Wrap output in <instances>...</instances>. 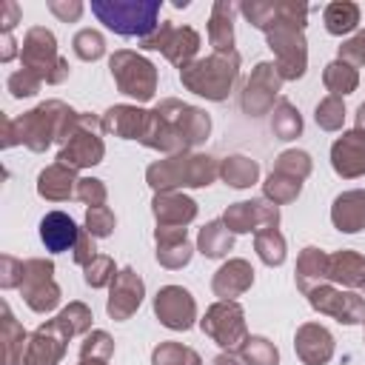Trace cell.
<instances>
[{
	"instance_id": "23",
	"label": "cell",
	"mask_w": 365,
	"mask_h": 365,
	"mask_svg": "<svg viewBox=\"0 0 365 365\" xmlns=\"http://www.w3.org/2000/svg\"><path fill=\"white\" fill-rule=\"evenodd\" d=\"M251 285H254V268H251V262L242 259V257L225 259V262L214 271V279H211V291H214L217 299H237V297H242Z\"/></svg>"
},
{
	"instance_id": "58",
	"label": "cell",
	"mask_w": 365,
	"mask_h": 365,
	"mask_svg": "<svg viewBox=\"0 0 365 365\" xmlns=\"http://www.w3.org/2000/svg\"><path fill=\"white\" fill-rule=\"evenodd\" d=\"M354 128L365 134V103H359V108H356V125Z\"/></svg>"
},
{
	"instance_id": "12",
	"label": "cell",
	"mask_w": 365,
	"mask_h": 365,
	"mask_svg": "<svg viewBox=\"0 0 365 365\" xmlns=\"http://www.w3.org/2000/svg\"><path fill=\"white\" fill-rule=\"evenodd\" d=\"M282 83H285V80L279 77L277 66H274L271 60H259V63L251 68V74H248V80H245V86H242V94H240L242 111H245L248 117L271 114L274 106H277L274 100H277Z\"/></svg>"
},
{
	"instance_id": "11",
	"label": "cell",
	"mask_w": 365,
	"mask_h": 365,
	"mask_svg": "<svg viewBox=\"0 0 365 365\" xmlns=\"http://www.w3.org/2000/svg\"><path fill=\"white\" fill-rule=\"evenodd\" d=\"M20 297L23 302L34 311V314H51L63 294L60 285L54 279V262L46 257H31L26 259V271H23V282H20Z\"/></svg>"
},
{
	"instance_id": "21",
	"label": "cell",
	"mask_w": 365,
	"mask_h": 365,
	"mask_svg": "<svg viewBox=\"0 0 365 365\" xmlns=\"http://www.w3.org/2000/svg\"><path fill=\"white\" fill-rule=\"evenodd\" d=\"M294 351L302 365H325L336 351L334 334L319 322H302L294 334Z\"/></svg>"
},
{
	"instance_id": "57",
	"label": "cell",
	"mask_w": 365,
	"mask_h": 365,
	"mask_svg": "<svg viewBox=\"0 0 365 365\" xmlns=\"http://www.w3.org/2000/svg\"><path fill=\"white\" fill-rule=\"evenodd\" d=\"M211 365H245V362L240 359V354H228V351H222V354H217V356L211 359Z\"/></svg>"
},
{
	"instance_id": "43",
	"label": "cell",
	"mask_w": 365,
	"mask_h": 365,
	"mask_svg": "<svg viewBox=\"0 0 365 365\" xmlns=\"http://www.w3.org/2000/svg\"><path fill=\"white\" fill-rule=\"evenodd\" d=\"M271 171L288 174V177H294V180H308L311 171H314V160H311V154L302 151V148H285L282 154H277Z\"/></svg>"
},
{
	"instance_id": "50",
	"label": "cell",
	"mask_w": 365,
	"mask_h": 365,
	"mask_svg": "<svg viewBox=\"0 0 365 365\" xmlns=\"http://www.w3.org/2000/svg\"><path fill=\"white\" fill-rule=\"evenodd\" d=\"M77 200L86 202L88 208H94V205H106V200H108V188H106V182L97 180V177H80V182H77Z\"/></svg>"
},
{
	"instance_id": "53",
	"label": "cell",
	"mask_w": 365,
	"mask_h": 365,
	"mask_svg": "<svg viewBox=\"0 0 365 365\" xmlns=\"http://www.w3.org/2000/svg\"><path fill=\"white\" fill-rule=\"evenodd\" d=\"M46 6H48V11H51L60 23H77L80 14H83V9H86L80 0H48Z\"/></svg>"
},
{
	"instance_id": "56",
	"label": "cell",
	"mask_w": 365,
	"mask_h": 365,
	"mask_svg": "<svg viewBox=\"0 0 365 365\" xmlns=\"http://www.w3.org/2000/svg\"><path fill=\"white\" fill-rule=\"evenodd\" d=\"M14 54L20 57L17 40H14L11 34H3V37H0V63H9V60H14Z\"/></svg>"
},
{
	"instance_id": "16",
	"label": "cell",
	"mask_w": 365,
	"mask_h": 365,
	"mask_svg": "<svg viewBox=\"0 0 365 365\" xmlns=\"http://www.w3.org/2000/svg\"><path fill=\"white\" fill-rule=\"evenodd\" d=\"M222 222L231 234H257L262 228L279 225V205L262 200H240L231 202L222 214Z\"/></svg>"
},
{
	"instance_id": "15",
	"label": "cell",
	"mask_w": 365,
	"mask_h": 365,
	"mask_svg": "<svg viewBox=\"0 0 365 365\" xmlns=\"http://www.w3.org/2000/svg\"><path fill=\"white\" fill-rule=\"evenodd\" d=\"M143 297H145V282L143 277L125 265L117 271V277L111 279L108 285V299H106V314L114 319V322H125L137 314V308L143 305Z\"/></svg>"
},
{
	"instance_id": "10",
	"label": "cell",
	"mask_w": 365,
	"mask_h": 365,
	"mask_svg": "<svg viewBox=\"0 0 365 365\" xmlns=\"http://www.w3.org/2000/svg\"><path fill=\"white\" fill-rule=\"evenodd\" d=\"M137 43L143 51H163V57L182 71L185 66H191L197 60L202 40L191 26H174L171 20H163L148 37H143Z\"/></svg>"
},
{
	"instance_id": "54",
	"label": "cell",
	"mask_w": 365,
	"mask_h": 365,
	"mask_svg": "<svg viewBox=\"0 0 365 365\" xmlns=\"http://www.w3.org/2000/svg\"><path fill=\"white\" fill-rule=\"evenodd\" d=\"M71 257H74V262L80 265V268H86L94 257H97V245H94V237L83 228L80 231V237H77V245H74V251H71Z\"/></svg>"
},
{
	"instance_id": "42",
	"label": "cell",
	"mask_w": 365,
	"mask_h": 365,
	"mask_svg": "<svg viewBox=\"0 0 365 365\" xmlns=\"http://www.w3.org/2000/svg\"><path fill=\"white\" fill-rule=\"evenodd\" d=\"M245 365H279V351L268 336H248L237 351Z\"/></svg>"
},
{
	"instance_id": "55",
	"label": "cell",
	"mask_w": 365,
	"mask_h": 365,
	"mask_svg": "<svg viewBox=\"0 0 365 365\" xmlns=\"http://www.w3.org/2000/svg\"><path fill=\"white\" fill-rule=\"evenodd\" d=\"M20 23V6L14 0H6L3 3V17H0V29L3 34H11V29Z\"/></svg>"
},
{
	"instance_id": "60",
	"label": "cell",
	"mask_w": 365,
	"mask_h": 365,
	"mask_svg": "<svg viewBox=\"0 0 365 365\" xmlns=\"http://www.w3.org/2000/svg\"><path fill=\"white\" fill-rule=\"evenodd\" d=\"M362 325H365V322H362ZM362 342H365V331H362Z\"/></svg>"
},
{
	"instance_id": "48",
	"label": "cell",
	"mask_w": 365,
	"mask_h": 365,
	"mask_svg": "<svg viewBox=\"0 0 365 365\" xmlns=\"http://www.w3.org/2000/svg\"><path fill=\"white\" fill-rule=\"evenodd\" d=\"M114 225H117V217L108 205H94L86 211V231L94 237V240H103V237H111L114 234Z\"/></svg>"
},
{
	"instance_id": "2",
	"label": "cell",
	"mask_w": 365,
	"mask_h": 365,
	"mask_svg": "<svg viewBox=\"0 0 365 365\" xmlns=\"http://www.w3.org/2000/svg\"><path fill=\"white\" fill-rule=\"evenodd\" d=\"M220 177V163L202 151H185L165 160H157L145 168V182L157 191H182V188H205Z\"/></svg>"
},
{
	"instance_id": "35",
	"label": "cell",
	"mask_w": 365,
	"mask_h": 365,
	"mask_svg": "<svg viewBox=\"0 0 365 365\" xmlns=\"http://www.w3.org/2000/svg\"><path fill=\"white\" fill-rule=\"evenodd\" d=\"M220 177L231 188H251L259 180V163L245 154H231L220 163Z\"/></svg>"
},
{
	"instance_id": "13",
	"label": "cell",
	"mask_w": 365,
	"mask_h": 365,
	"mask_svg": "<svg viewBox=\"0 0 365 365\" xmlns=\"http://www.w3.org/2000/svg\"><path fill=\"white\" fill-rule=\"evenodd\" d=\"M308 305L325 317H334L342 325H359L365 322V297L339 285H317L314 291L305 294Z\"/></svg>"
},
{
	"instance_id": "45",
	"label": "cell",
	"mask_w": 365,
	"mask_h": 365,
	"mask_svg": "<svg viewBox=\"0 0 365 365\" xmlns=\"http://www.w3.org/2000/svg\"><path fill=\"white\" fill-rule=\"evenodd\" d=\"M71 48L80 60L86 63H94L106 54V37L97 31V29H80L74 37H71Z\"/></svg>"
},
{
	"instance_id": "22",
	"label": "cell",
	"mask_w": 365,
	"mask_h": 365,
	"mask_svg": "<svg viewBox=\"0 0 365 365\" xmlns=\"http://www.w3.org/2000/svg\"><path fill=\"white\" fill-rule=\"evenodd\" d=\"M154 242H157V262L168 271L185 268L194 257V245L188 240V228H171V225H157L154 228Z\"/></svg>"
},
{
	"instance_id": "27",
	"label": "cell",
	"mask_w": 365,
	"mask_h": 365,
	"mask_svg": "<svg viewBox=\"0 0 365 365\" xmlns=\"http://www.w3.org/2000/svg\"><path fill=\"white\" fill-rule=\"evenodd\" d=\"M80 231H83V228H77V222H74L66 211H48V214L40 220V240H43L46 251H51V254L74 251Z\"/></svg>"
},
{
	"instance_id": "9",
	"label": "cell",
	"mask_w": 365,
	"mask_h": 365,
	"mask_svg": "<svg viewBox=\"0 0 365 365\" xmlns=\"http://www.w3.org/2000/svg\"><path fill=\"white\" fill-rule=\"evenodd\" d=\"M200 328L205 336H211L222 351L237 354L242 348V342L251 336L248 334V322H245V311L237 299H217L200 319Z\"/></svg>"
},
{
	"instance_id": "49",
	"label": "cell",
	"mask_w": 365,
	"mask_h": 365,
	"mask_svg": "<svg viewBox=\"0 0 365 365\" xmlns=\"http://www.w3.org/2000/svg\"><path fill=\"white\" fill-rule=\"evenodd\" d=\"M40 86H43V80H40L37 74L26 71V68H17V71H11V74H9V80H6V88H9V94H11L14 100H23V97H34V94L40 91Z\"/></svg>"
},
{
	"instance_id": "4",
	"label": "cell",
	"mask_w": 365,
	"mask_h": 365,
	"mask_svg": "<svg viewBox=\"0 0 365 365\" xmlns=\"http://www.w3.org/2000/svg\"><path fill=\"white\" fill-rule=\"evenodd\" d=\"M163 0H91V14L120 37H148L160 26Z\"/></svg>"
},
{
	"instance_id": "25",
	"label": "cell",
	"mask_w": 365,
	"mask_h": 365,
	"mask_svg": "<svg viewBox=\"0 0 365 365\" xmlns=\"http://www.w3.org/2000/svg\"><path fill=\"white\" fill-rule=\"evenodd\" d=\"M331 222L342 234H359L365 228V188H348L331 202Z\"/></svg>"
},
{
	"instance_id": "20",
	"label": "cell",
	"mask_w": 365,
	"mask_h": 365,
	"mask_svg": "<svg viewBox=\"0 0 365 365\" xmlns=\"http://www.w3.org/2000/svg\"><path fill=\"white\" fill-rule=\"evenodd\" d=\"M331 168L342 180L365 177V134L351 128L331 143Z\"/></svg>"
},
{
	"instance_id": "14",
	"label": "cell",
	"mask_w": 365,
	"mask_h": 365,
	"mask_svg": "<svg viewBox=\"0 0 365 365\" xmlns=\"http://www.w3.org/2000/svg\"><path fill=\"white\" fill-rule=\"evenodd\" d=\"M154 317L168 331H188L200 322L197 319V302H194L191 291L182 285H163L154 294Z\"/></svg>"
},
{
	"instance_id": "41",
	"label": "cell",
	"mask_w": 365,
	"mask_h": 365,
	"mask_svg": "<svg viewBox=\"0 0 365 365\" xmlns=\"http://www.w3.org/2000/svg\"><path fill=\"white\" fill-rule=\"evenodd\" d=\"M151 365H202V356L182 342L165 339L151 351Z\"/></svg>"
},
{
	"instance_id": "18",
	"label": "cell",
	"mask_w": 365,
	"mask_h": 365,
	"mask_svg": "<svg viewBox=\"0 0 365 365\" xmlns=\"http://www.w3.org/2000/svg\"><path fill=\"white\" fill-rule=\"evenodd\" d=\"M157 108H160L165 117H171V123L177 125V131L182 134V140H185V145H188L191 151L208 140V134H211V117H208V111H202V108H197V106H188V103H182V100H177V97L160 100Z\"/></svg>"
},
{
	"instance_id": "40",
	"label": "cell",
	"mask_w": 365,
	"mask_h": 365,
	"mask_svg": "<svg viewBox=\"0 0 365 365\" xmlns=\"http://www.w3.org/2000/svg\"><path fill=\"white\" fill-rule=\"evenodd\" d=\"M54 319H57L60 328L74 339V336H86V334L91 331V319H94V314H91V308H88L86 302L74 299V302H68Z\"/></svg>"
},
{
	"instance_id": "26",
	"label": "cell",
	"mask_w": 365,
	"mask_h": 365,
	"mask_svg": "<svg viewBox=\"0 0 365 365\" xmlns=\"http://www.w3.org/2000/svg\"><path fill=\"white\" fill-rule=\"evenodd\" d=\"M148 123V108L131 106V103H117L106 108L103 114V128L120 140H140Z\"/></svg>"
},
{
	"instance_id": "5",
	"label": "cell",
	"mask_w": 365,
	"mask_h": 365,
	"mask_svg": "<svg viewBox=\"0 0 365 365\" xmlns=\"http://www.w3.org/2000/svg\"><path fill=\"white\" fill-rule=\"evenodd\" d=\"M20 68L37 74L48 86H60L68 77V60L57 48V37L46 26H31L20 46Z\"/></svg>"
},
{
	"instance_id": "36",
	"label": "cell",
	"mask_w": 365,
	"mask_h": 365,
	"mask_svg": "<svg viewBox=\"0 0 365 365\" xmlns=\"http://www.w3.org/2000/svg\"><path fill=\"white\" fill-rule=\"evenodd\" d=\"M254 251L257 257L268 265V268H279L285 262V237L279 231V225H271V228H262L254 234Z\"/></svg>"
},
{
	"instance_id": "3",
	"label": "cell",
	"mask_w": 365,
	"mask_h": 365,
	"mask_svg": "<svg viewBox=\"0 0 365 365\" xmlns=\"http://www.w3.org/2000/svg\"><path fill=\"white\" fill-rule=\"evenodd\" d=\"M240 51H214L208 57H197L191 66L180 71L182 88H188L197 97H205L211 103L228 100L240 80Z\"/></svg>"
},
{
	"instance_id": "31",
	"label": "cell",
	"mask_w": 365,
	"mask_h": 365,
	"mask_svg": "<svg viewBox=\"0 0 365 365\" xmlns=\"http://www.w3.org/2000/svg\"><path fill=\"white\" fill-rule=\"evenodd\" d=\"M240 11L231 0H217L208 17V43L214 51H234V14Z\"/></svg>"
},
{
	"instance_id": "47",
	"label": "cell",
	"mask_w": 365,
	"mask_h": 365,
	"mask_svg": "<svg viewBox=\"0 0 365 365\" xmlns=\"http://www.w3.org/2000/svg\"><path fill=\"white\" fill-rule=\"evenodd\" d=\"M117 277V265L108 254H97L86 268H83V279L88 288H106L111 285V279Z\"/></svg>"
},
{
	"instance_id": "32",
	"label": "cell",
	"mask_w": 365,
	"mask_h": 365,
	"mask_svg": "<svg viewBox=\"0 0 365 365\" xmlns=\"http://www.w3.org/2000/svg\"><path fill=\"white\" fill-rule=\"evenodd\" d=\"M29 336L26 328L17 322V317L11 314L9 302H3V322H0V339H3V365H23L26 348H29Z\"/></svg>"
},
{
	"instance_id": "6",
	"label": "cell",
	"mask_w": 365,
	"mask_h": 365,
	"mask_svg": "<svg viewBox=\"0 0 365 365\" xmlns=\"http://www.w3.org/2000/svg\"><path fill=\"white\" fill-rule=\"evenodd\" d=\"M103 117L91 114V111H80L74 120L71 134L66 137V143L57 151V163L80 171V168H91L100 165L106 157V143H103Z\"/></svg>"
},
{
	"instance_id": "37",
	"label": "cell",
	"mask_w": 365,
	"mask_h": 365,
	"mask_svg": "<svg viewBox=\"0 0 365 365\" xmlns=\"http://www.w3.org/2000/svg\"><path fill=\"white\" fill-rule=\"evenodd\" d=\"M322 86L334 94V97H345L351 91H356L359 86V71L342 60H331L322 71Z\"/></svg>"
},
{
	"instance_id": "29",
	"label": "cell",
	"mask_w": 365,
	"mask_h": 365,
	"mask_svg": "<svg viewBox=\"0 0 365 365\" xmlns=\"http://www.w3.org/2000/svg\"><path fill=\"white\" fill-rule=\"evenodd\" d=\"M328 282L356 291L365 285V257L354 248H342L328 254Z\"/></svg>"
},
{
	"instance_id": "59",
	"label": "cell",
	"mask_w": 365,
	"mask_h": 365,
	"mask_svg": "<svg viewBox=\"0 0 365 365\" xmlns=\"http://www.w3.org/2000/svg\"><path fill=\"white\" fill-rule=\"evenodd\" d=\"M80 365H108V362H103V359H80Z\"/></svg>"
},
{
	"instance_id": "28",
	"label": "cell",
	"mask_w": 365,
	"mask_h": 365,
	"mask_svg": "<svg viewBox=\"0 0 365 365\" xmlns=\"http://www.w3.org/2000/svg\"><path fill=\"white\" fill-rule=\"evenodd\" d=\"M77 171L63 165V163H51L37 174V194L48 202H66L71 197H77Z\"/></svg>"
},
{
	"instance_id": "44",
	"label": "cell",
	"mask_w": 365,
	"mask_h": 365,
	"mask_svg": "<svg viewBox=\"0 0 365 365\" xmlns=\"http://www.w3.org/2000/svg\"><path fill=\"white\" fill-rule=\"evenodd\" d=\"M314 120H317V125L322 131H339L342 123H345V103H342V97H334V94L322 97L317 103V108H314Z\"/></svg>"
},
{
	"instance_id": "52",
	"label": "cell",
	"mask_w": 365,
	"mask_h": 365,
	"mask_svg": "<svg viewBox=\"0 0 365 365\" xmlns=\"http://www.w3.org/2000/svg\"><path fill=\"white\" fill-rule=\"evenodd\" d=\"M23 271H26V259H17L11 254H3L0 257V288H6V291L20 288Z\"/></svg>"
},
{
	"instance_id": "34",
	"label": "cell",
	"mask_w": 365,
	"mask_h": 365,
	"mask_svg": "<svg viewBox=\"0 0 365 365\" xmlns=\"http://www.w3.org/2000/svg\"><path fill=\"white\" fill-rule=\"evenodd\" d=\"M322 23H325V31L334 37L351 34L359 26V6L354 0H334L322 9Z\"/></svg>"
},
{
	"instance_id": "39",
	"label": "cell",
	"mask_w": 365,
	"mask_h": 365,
	"mask_svg": "<svg viewBox=\"0 0 365 365\" xmlns=\"http://www.w3.org/2000/svg\"><path fill=\"white\" fill-rule=\"evenodd\" d=\"M299 194H302V180H294V177L279 174V171H271L262 182V197L274 205H288Z\"/></svg>"
},
{
	"instance_id": "8",
	"label": "cell",
	"mask_w": 365,
	"mask_h": 365,
	"mask_svg": "<svg viewBox=\"0 0 365 365\" xmlns=\"http://www.w3.org/2000/svg\"><path fill=\"white\" fill-rule=\"evenodd\" d=\"M265 43L274 51V66L282 80H299L308 71V40L305 26L279 20L265 31Z\"/></svg>"
},
{
	"instance_id": "24",
	"label": "cell",
	"mask_w": 365,
	"mask_h": 365,
	"mask_svg": "<svg viewBox=\"0 0 365 365\" xmlns=\"http://www.w3.org/2000/svg\"><path fill=\"white\" fill-rule=\"evenodd\" d=\"M151 214L157 225L185 228L188 222L197 220V202L182 191H157L151 200Z\"/></svg>"
},
{
	"instance_id": "7",
	"label": "cell",
	"mask_w": 365,
	"mask_h": 365,
	"mask_svg": "<svg viewBox=\"0 0 365 365\" xmlns=\"http://www.w3.org/2000/svg\"><path fill=\"white\" fill-rule=\"evenodd\" d=\"M108 68L117 83V91L137 100V106L148 103L157 94V66L145 54L131 48H117L108 57Z\"/></svg>"
},
{
	"instance_id": "33",
	"label": "cell",
	"mask_w": 365,
	"mask_h": 365,
	"mask_svg": "<svg viewBox=\"0 0 365 365\" xmlns=\"http://www.w3.org/2000/svg\"><path fill=\"white\" fill-rule=\"evenodd\" d=\"M231 248H234V234L225 228L222 217H220V220H211V222H205V225L200 228V234H197V251H200L202 257L220 259V257H225Z\"/></svg>"
},
{
	"instance_id": "30",
	"label": "cell",
	"mask_w": 365,
	"mask_h": 365,
	"mask_svg": "<svg viewBox=\"0 0 365 365\" xmlns=\"http://www.w3.org/2000/svg\"><path fill=\"white\" fill-rule=\"evenodd\" d=\"M294 279L302 294L314 291L317 285H328V251H322L317 245H305L297 257Z\"/></svg>"
},
{
	"instance_id": "46",
	"label": "cell",
	"mask_w": 365,
	"mask_h": 365,
	"mask_svg": "<svg viewBox=\"0 0 365 365\" xmlns=\"http://www.w3.org/2000/svg\"><path fill=\"white\" fill-rule=\"evenodd\" d=\"M111 354H114V339L108 336V331L91 328L80 342V359H103V362H108Z\"/></svg>"
},
{
	"instance_id": "51",
	"label": "cell",
	"mask_w": 365,
	"mask_h": 365,
	"mask_svg": "<svg viewBox=\"0 0 365 365\" xmlns=\"http://www.w3.org/2000/svg\"><path fill=\"white\" fill-rule=\"evenodd\" d=\"M336 60H342L354 68L365 66V31H356L348 40H342V46L336 48Z\"/></svg>"
},
{
	"instance_id": "61",
	"label": "cell",
	"mask_w": 365,
	"mask_h": 365,
	"mask_svg": "<svg viewBox=\"0 0 365 365\" xmlns=\"http://www.w3.org/2000/svg\"><path fill=\"white\" fill-rule=\"evenodd\" d=\"M362 291H365V285H362ZM362 297H365V294H362Z\"/></svg>"
},
{
	"instance_id": "1",
	"label": "cell",
	"mask_w": 365,
	"mask_h": 365,
	"mask_svg": "<svg viewBox=\"0 0 365 365\" xmlns=\"http://www.w3.org/2000/svg\"><path fill=\"white\" fill-rule=\"evenodd\" d=\"M80 111H74L63 100H46L34 106L31 111H23L20 117H6L3 120V148L26 145L34 154H43L51 148V143H66V137L74 128Z\"/></svg>"
},
{
	"instance_id": "38",
	"label": "cell",
	"mask_w": 365,
	"mask_h": 365,
	"mask_svg": "<svg viewBox=\"0 0 365 365\" xmlns=\"http://www.w3.org/2000/svg\"><path fill=\"white\" fill-rule=\"evenodd\" d=\"M271 131H274L277 140H285V143L297 140L302 134V114H299V108L294 103H288V100H279L274 106V111H271Z\"/></svg>"
},
{
	"instance_id": "17",
	"label": "cell",
	"mask_w": 365,
	"mask_h": 365,
	"mask_svg": "<svg viewBox=\"0 0 365 365\" xmlns=\"http://www.w3.org/2000/svg\"><path fill=\"white\" fill-rule=\"evenodd\" d=\"M240 11L262 34L271 26H277L279 20H291L299 26H305V20H308V3H302V0H245V3H240Z\"/></svg>"
},
{
	"instance_id": "19",
	"label": "cell",
	"mask_w": 365,
	"mask_h": 365,
	"mask_svg": "<svg viewBox=\"0 0 365 365\" xmlns=\"http://www.w3.org/2000/svg\"><path fill=\"white\" fill-rule=\"evenodd\" d=\"M68 334L60 328L57 319H48L37 325L29 336V348L23 356V365H60V359L68 351Z\"/></svg>"
}]
</instances>
